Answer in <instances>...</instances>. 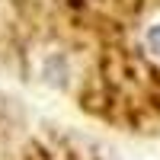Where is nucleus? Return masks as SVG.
<instances>
[{"label": "nucleus", "mask_w": 160, "mask_h": 160, "mask_svg": "<svg viewBox=\"0 0 160 160\" xmlns=\"http://www.w3.org/2000/svg\"><path fill=\"white\" fill-rule=\"evenodd\" d=\"M148 42H151V48H154L157 55H160V26H154V29L148 32Z\"/></svg>", "instance_id": "nucleus-1"}]
</instances>
